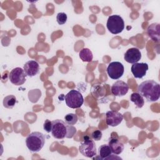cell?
I'll return each mask as SVG.
<instances>
[{"label":"cell","instance_id":"6da1fadb","mask_svg":"<svg viewBox=\"0 0 160 160\" xmlns=\"http://www.w3.org/2000/svg\"><path fill=\"white\" fill-rule=\"evenodd\" d=\"M138 92L148 101L154 102L160 97L159 84L154 80H146L138 87Z\"/></svg>","mask_w":160,"mask_h":160},{"label":"cell","instance_id":"7a4b0ae2","mask_svg":"<svg viewBox=\"0 0 160 160\" xmlns=\"http://www.w3.org/2000/svg\"><path fill=\"white\" fill-rule=\"evenodd\" d=\"M77 130L72 125L68 124L65 121L61 119H56L52 121L51 134L52 136L58 139L72 138L76 133Z\"/></svg>","mask_w":160,"mask_h":160},{"label":"cell","instance_id":"3957f363","mask_svg":"<svg viewBox=\"0 0 160 160\" xmlns=\"http://www.w3.org/2000/svg\"><path fill=\"white\" fill-rule=\"evenodd\" d=\"M44 143V135L38 131L30 133L26 139V146L32 152H39L43 148Z\"/></svg>","mask_w":160,"mask_h":160},{"label":"cell","instance_id":"277c9868","mask_svg":"<svg viewBox=\"0 0 160 160\" xmlns=\"http://www.w3.org/2000/svg\"><path fill=\"white\" fill-rule=\"evenodd\" d=\"M106 26L111 33L117 34L121 32L124 29V22L120 16L114 14L109 16Z\"/></svg>","mask_w":160,"mask_h":160},{"label":"cell","instance_id":"5b68a950","mask_svg":"<svg viewBox=\"0 0 160 160\" xmlns=\"http://www.w3.org/2000/svg\"><path fill=\"white\" fill-rule=\"evenodd\" d=\"M65 102L69 108L76 109L82 105L84 98L79 91L72 89L65 96Z\"/></svg>","mask_w":160,"mask_h":160},{"label":"cell","instance_id":"8992f818","mask_svg":"<svg viewBox=\"0 0 160 160\" xmlns=\"http://www.w3.org/2000/svg\"><path fill=\"white\" fill-rule=\"evenodd\" d=\"M79 151L81 154L87 158H92L97 153L96 147L94 141L88 137H85L81 140Z\"/></svg>","mask_w":160,"mask_h":160},{"label":"cell","instance_id":"52a82bcc","mask_svg":"<svg viewBox=\"0 0 160 160\" xmlns=\"http://www.w3.org/2000/svg\"><path fill=\"white\" fill-rule=\"evenodd\" d=\"M124 68L122 64L118 61L111 62L107 68V73L112 79H119L124 74Z\"/></svg>","mask_w":160,"mask_h":160},{"label":"cell","instance_id":"ba28073f","mask_svg":"<svg viewBox=\"0 0 160 160\" xmlns=\"http://www.w3.org/2000/svg\"><path fill=\"white\" fill-rule=\"evenodd\" d=\"M26 76L23 69L15 68L10 72L9 78L12 84L16 86H21L25 82Z\"/></svg>","mask_w":160,"mask_h":160},{"label":"cell","instance_id":"9c48e42d","mask_svg":"<svg viewBox=\"0 0 160 160\" xmlns=\"http://www.w3.org/2000/svg\"><path fill=\"white\" fill-rule=\"evenodd\" d=\"M122 114L118 111H109L106 114V122L108 126H117L122 122Z\"/></svg>","mask_w":160,"mask_h":160},{"label":"cell","instance_id":"30bf717a","mask_svg":"<svg viewBox=\"0 0 160 160\" xmlns=\"http://www.w3.org/2000/svg\"><path fill=\"white\" fill-rule=\"evenodd\" d=\"M129 90L128 84L122 81H117L111 86V92L115 96H123Z\"/></svg>","mask_w":160,"mask_h":160},{"label":"cell","instance_id":"8fae6325","mask_svg":"<svg viewBox=\"0 0 160 160\" xmlns=\"http://www.w3.org/2000/svg\"><path fill=\"white\" fill-rule=\"evenodd\" d=\"M131 72L135 78H142L148 70V65L144 62H136L132 64L131 68Z\"/></svg>","mask_w":160,"mask_h":160},{"label":"cell","instance_id":"7c38bea8","mask_svg":"<svg viewBox=\"0 0 160 160\" xmlns=\"http://www.w3.org/2000/svg\"><path fill=\"white\" fill-rule=\"evenodd\" d=\"M124 58L126 62L134 64L138 62L141 59V53L139 49L131 48L127 50L124 54Z\"/></svg>","mask_w":160,"mask_h":160},{"label":"cell","instance_id":"4fadbf2b","mask_svg":"<svg viewBox=\"0 0 160 160\" xmlns=\"http://www.w3.org/2000/svg\"><path fill=\"white\" fill-rule=\"evenodd\" d=\"M23 69L27 76L32 77L36 76L39 72V65L37 61L30 60L24 64Z\"/></svg>","mask_w":160,"mask_h":160},{"label":"cell","instance_id":"5bb4252c","mask_svg":"<svg viewBox=\"0 0 160 160\" xmlns=\"http://www.w3.org/2000/svg\"><path fill=\"white\" fill-rule=\"evenodd\" d=\"M149 37L154 41L159 42L160 39V26L159 23H152L147 28Z\"/></svg>","mask_w":160,"mask_h":160},{"label":"cell","instance_id":"9a60e30c","mask_svg":"<svg viewBox=\"0 0 160 160\" xmlns=\"http://www.w3.org/2000/svg\"><path fill=\"white\" fill-rule=\"evenodd\" d=\"M108 145L109 146L112 152L116 155L120 154L124 149V144L117 138L111 137L109 139Z\"/></svg>","mask_w":160,"mask_h":160},{"label":"cell","instance_id":"2e32d148","mask_svg":"<svg viewBox=\"0 0 160 160\" xmlns=\"http://www.w3.org/2000/svg\"><path fill=\"white\" fill-rule=\"evenodd\" d=\"M112 151L109 145H101L98 149V154L100 159H111L112 156Z\"/></svg>","mask_w":160,"mask_h":160},{"label":"cell","instance_id":"e0dca14e","mask_svg":"<svg viewBox=\"0 0 160 160\" xmlns=\"http://www.w3.org/2000/svg\"><path fill=\"white\" fill-rule=\"evenodd\" d=\"M79 58L84 62H91L92 60L93 55L90 49L88 48H83L79 52Z\"/></svg>","mask_w":160,"mask_h":160},{"label":"cell","instance_id":"ac0fdd59","mask_svg":"<svg viewBox=\"0 0 160 160\" xmlns=\"http://www.w3.org/2000/svg\"><path fill=\"white\" fill-rule=\"evenodd\" d=\"M131 101L133 102L136 106L138 108H141L144 104L143 97L138 92H134L131 95Z\"/></svg>","mask_w":160,"mask_h":160},{"label":"cell","instance_id":"d6986e66","mask_svg":"<svg viewBox=\"0 0 160 160\" xmlns=\"http://www.w3.org/2000/svg\"><path fill=\"white\" fill-rule=\"evenodd\" d=\"M16 98L14 95H8L3 99V106L6 108L12 109L16 103Z\"/></svg>","mask_w":160,"mask_h":160},{"label":"cell","instance_id":"ffe728a7","mask_svg":"<svg viewBox=\"0 0 160 160\" xmlns=\"http://www.w3.org/2000/svg\"><path fill=\"white\" fill-rule=\"evenodd\" d=\"M78 116L74 113H69L64 116V121L69 125H74L78 122Z\"/></svg>","mask_w":160,"mask_h":160},{"label":"cell","instance_id":"44dd1931","mask_svg":"<svg viewBox=\"0 0 160 160\" xmlns=\"http://www.w3.org/2000/svg\"><path fill=\"white\" fill-rule=\"evenodd\" d=\"M67 18H68V17H67V15L66 13L59 12L56 16V21H57V22L59 25H62L66 22Z\"/></svg>","mask_w":160,"mask_h":160},{"label":"cell","instance_id":"7402d4cb","mask_svg":"<svg viewBox=\"0 0 160 160\" xmlns=\"http://www.w3.org/2000/svg\"><path fill=\"white\" fill-rule=\"evenodd\" d=\"M91 137L94 141H99L102 138V132L100 130H95L91 133Z\"/></svg>","mask_w":160,"mask_h":160},{"label":"cell","instance_id":"603a6c76","mask_svg":"<svg viewBox=\"0 0 160 160\" xmlns=\"http://www.w3.org/2000/svg\"><path fill=\"white\" fill-rule=\"evenodd\" d=\"M44 129L48 132H51V128H52V121H50L49 119H46L44 121V125H43Z\"/></svg>","mask_w":160,"mask_h":160}]
</instances>
